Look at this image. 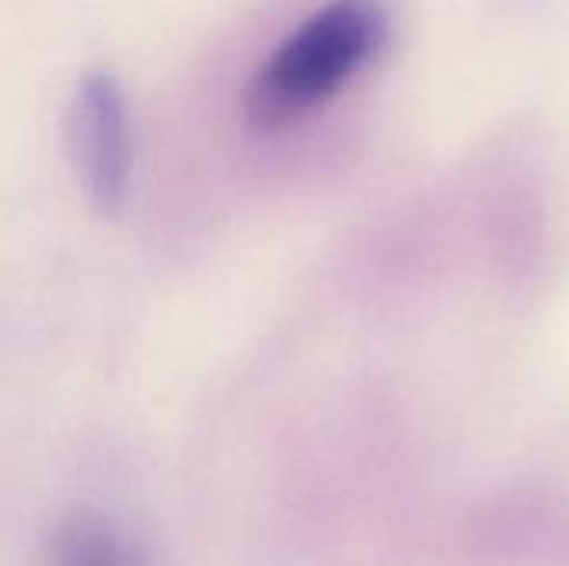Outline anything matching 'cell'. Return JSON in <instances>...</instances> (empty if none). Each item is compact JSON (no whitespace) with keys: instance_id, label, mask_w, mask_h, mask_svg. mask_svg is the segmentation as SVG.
I'll return each instance as SVG.
<instances>
[{"instance_id":"obj_1","label":"cell","mask_w":569,"mask_h":566,"mask_svg":"<svg viewBox=\"0 0 569 566\" xmlns=\"http://www.w3.org/2000/svg\"><path fill=\"white\" fill-rule=\"evenodd\" d=\"M380 0H327L260 63L247 113L257 127H287L340 93L383 47Z\"/></svg>"},{"instance_id":"obj_2","label":"cell","mask_w":569,"mask_h":566,"mask_svg":"<svg viewBox=\"0 0 569 566\" xmlns=\"http://www.w3.org/2000/svg\"><path fill=\"white\" fill-rule=\"evenodd\" d=\"M67 150L93 210L113 217L123 210L133 173V133L127 100L113 73H87L67 110Z\"/></svg>"},{"instance_id":"obj_3","label":"cell","mask_w":569,"mask_h":566,"mask_svg":"<svg viewBox=\"0 0 569 566\" xmlns=\"http://www.w3.org/2000/svg\"><path fill=\"white\" fill-rule=\"evenodd\" d=\"M50 566H147L137 544L100 510L77 507L50 537Z\"/></svg>"}]
</instances>
